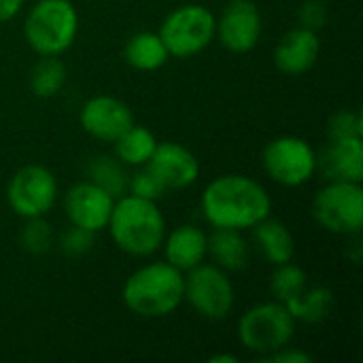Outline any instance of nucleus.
I'll return each instance as SVG.
<instances>
[{"label": "nucleus", "instance_id": "obj_13", "mask_svg": "<svg viewBox=\"0 0 363 363\" xmlns=\"http://www.w3.org/2000/svg\"><path fill=\"white\" fill-rule=\"evenodd\" d=\"M147 170L157 179V183L168 189H187L200 177L198 157L179 143H157Z\"/></svg>", "mask_w": 363, "mask_h": 363}, {"label": "nucleus", "instance_id": "obj_30", "mask_svg": "<svg viewBox=\"0 0 363 363\" xmlns=\"http://www.w3.org/2000/svg\"><path fill=\"white\" fill-rule=\"evenodd\" d=\"M300 23L308 30H319L328 21V4L323 0H304L300 6Z\"/></svg>", "mask_w": 363, "mask_h": 363}, {"label": "nucleus", "instance_id": "obj_18", "mask_svg": "<svg viewBox=\"0 0 363 363\" xmlns=\"http://www.w3.org/2000/svg\"><path fill=\"white\" fill-rule=\"evenodd\" d=\"M251 230H253V240L257 249L272 266H281L294 259L296 238L283 221L266 217L259 223H255Z\"/></svg>", "mask_w": 363, "mask_h": 363}, {"label": "nucleus", "instance_id": "obj_1", "mask_svg": "<svg viewBox=\"0 0 363 363\" xmlns=\"http://www.w3.org/2000/svg\"><path fill=\"white\" fill-rule=\"evenodd\" d=\"M200 208L213 228L242 232L270 217L272 200L259 181L245 174H221L204 187Z\"/></svg>", "mask_w": 363, "mask_h": 363}, {"label": "nucleus", "instance_id": "obj_19", "mask_svg": "<svg viewBox=\"0 0 363 363\" xmlns=\"http://www.w3.org/2000/svg\"><path fill=\"white\" fill-rule=\"evenodd\" d=\"M208 253L221 270H242L249 262V245L240 230L215 228L208 236Z\"/></svg>", "mask_w": 363, "mask_h": 363}, {"label": "nucleus", "instance_id": "obj_22", "mask_svg": "<svg viewBox=\"0 0 363 363\" xmlns=\"http://www.w3.org/2000/svg\"><path fill=\"white\" fill-rule=\"evenodd\" d=\"M87 174H89V181L94 185L104 189L115 200L121 198L128 191L130 174L125 172V166L117 157H111V155L91 157L89 164H87Z\"/></svg>", "mask_w": 363, "mask_h": 363}, {"label": "nucleus", "instance_id": "obj_27", "mask_svg": "<svg viewBox=\"0 0 363 363\" xmlns=\"http://www.w3.org/2000/svg\"><path fill=\"white\" fill-rule=\"evenodd\" d=\"M328 136L332 140L363 138V121L357 111H338L328 121Z\"/></svg>", "mask_w": 363, "mask_h": 363}, {"label": "nucleus", "instance_id": "obj_10", "mask_svg": "<svg viewBox=\"0 0 363 363\" xmlns=\"http://www.w3.org/2000/svg\"><path fill=\"white\" fill-rule=\"evenodd\" d=\"M6 200L13 213L21 219L45 217L55 206L57 181L45 166H23L11 177L6 185Z\"/></svg>", "mask_w": 363, "mask_h": 363}, {"label": "nucleus", "instance_id": "obj_12", "mask_svg": "<svg viewBox=\"0 0 363 363\" xmlns=\"http://www.w3.org/2000/svg\"><path fill=\"white\" fill-rule=\"evenodd\" d=\"M115 198L91 181H81L72 185L64 196V211L72 225L89 230L94 234L106 230Z\"/></svg>", "mask_w": 363, "mask_h": 363}, {"label": "nucleus", "instance_id": "obj_31", "mask_svg": "<svg viewBox=\"0 0 363 363\" xmlns=\"http://www.w3.org/2000/svg\"><path fill=\"white\" fill-rule=\"evenodd\" d=\"M264 362H270V363H311V362H313V357H311L308 353H304V351H300V349H291V347L287 345V347H283V349H279V351H274V353H270V355H264Z\"/></svg>", "mask_w": 363, "mask_h": 363}, {"label": "nucleus", "instance_id": "obj_25", "mask_svg": "<svg viewBox=\"0 0 363 363\" xmlns=\"http://www.w3.org/2000/svg\"><path fill=\"white\" fill-rule=\"evenodd\" d=\"M308 287V277L306 272L287 262V264H281L277 266L274 274H272V281H270V289H272V296L277 302H281L283 306L289 304L291 300H296L304 289Z\"/></svg>", "mask_w": 363, "mask_h": 363}, {"label": "nucleus", "instance_id": "obj_11", "mask_svg": "<svg viewBox=\"0 0 363 363\" xmlns=\"http://www.w3.org/2000/svg\"><path fill=\"white\" fill-rule=\"evenodd\" d=\"M215 36L232 53H249L262 38V13L251 0H232L219 15Z\"/></svg>", "mask_w": 363, "mask_h": 363}, {"label": "nucleus", "instance_id": "obj_26", "mask_svg": "<svg viewBox=\"0 0 363 363\" xmlns=\"http://www.w3.org/2000/svg\"><path fill=\"white\" fill-rule=\"evenodd\" d=\"M19 242L26 251L34 255L47 253L53 245V230L43 217L26 219V225L21 228V234H19Z\"/></svg>", "mask_w": 363, "mask_h": 363}, {"label": "nucleus", "instance_id": "obj_14", "mask_svg": "<svg viewBox=\"0 0 363 363\" xmlns=\"http://www.w3.org/2000/svg\"><path fill=\"white\" fill-rule=\"evenodd\" d=\"M83 130L102 143H115L132 123L134 115L130 106L115 96H94L81 108Z\"/></svg>", "mask_w": 363, "mask_h": 363}, {"label": "nucleus", "instance_id": "obj_8", "mask_svg": "<svg viewBox=\"0 0 363 363\" xmlns=\"http://www.w3.org/2000/svg\"><path fill=\"white\" fill-rule=\"evenodd\" d=\"M183 302H187L202 319L221 321L232 313L236 291L225 270L202 262L200 266L187 270Z\"/></svg>", "mask_w": 363, "mask_h": 363}, {"label": "nucleus", "instance_id": "obj_6", "mask_svg": "<svg viewBox=\"0 0 363 363\" xmlns=\"http://www.w3.org/2000/svg\"><path fill=\"white\" fill-rule=\"evenodd\" d=\"M311 213L323 230L342 236H357L363 228L362 183L330 181L317 191Z\"/></svg>", "mask_w": 363, "mask_h": 363}, {"label": "nucleus", "instance_id": "obj_15", "mask_svg": "<svg viewBox=\"0 0 363 363\" xmlns=\"http://www.w3.org/2000/svg\"><path fill=\"white\" fill-rule=\"evenodd\" d=\"M321 53V40L315 30L304 26L289 30L274 49V64L281 72L298 77L308 72Z\"/></svg>", "mask_w": 363, "mask_h": 363}, {"label": "nucleus", "instance_id": "obj_3", "mask_svg": "<svg viewBox=\"0 0 363 363\" xmlns=\"http://www.w3.org/2000/svg\"><path fill=\"white\" fill-rule=\"evenodd\" d=\"M106 228L117 249L132 257L153 255L166 236V219L160 206L132 194L115 200Z\"/></svg>", "mask_w": 363, "mask_h": 363}, {"label": "nucleus", "instance_id": "obj_16", "mask_svg": "<svg viewBox=\"0 0 363 363\" xmlns=\"http://www.w3.org/2000/svg\"><path fill=\"white\" fill-rule=\"evenodd\" d=\"M317 168L328 181H363V138L332 140L330 147L317 155Z\"/></svg>", "mask_w": 363, "mask_h": 363}, {"label": "nucleus", "instance_id": "obj_33", "mask_svg": "<svg viewBox=\"0 0 363 363\" xmlns=\"http://www.w3.org/2000/svg\"><path fill=\"white\" fill-rule=\"evenodd\" d=\"M236 362H238V357L228 355V353H223V355H213V357H211V363H236Z\"/></svg>", "mask_w": 363, "mask_h": 363}, {"label": "nucleus", "instance_id": "obj_5", "mask_svg": "<svg viewBox=\"0 0 363 363\" xmlns=\"http://www.w3.org/2000/svg\"><path fill=\"white\" fill-rule=\"evenodd\" d=\"M296 336V319L281 302H264L249 308L238 321V340L257 355H270L287 347Z\"/></svg>", "mask_w": 363, "mask_h": 363}, {"label": "nucleus", "instance_id": "obj_23", "mask_svg": "<svg viewBox=\"0 0 363 363\" xmlns=\"http://www.w3.org/2000/svg\"><path fill=\"white\" fill-rule=\"evenodd\" d=\"M334 306V296L325 287H306L296 300L285 304V308L291 313L296 321L306 323H319L330 317Z\"/></svg>", "mask_w": 363, "mask_h": 363}, {"label": "nucleus", "instance_id": "obj_24", "mask_svg": "<svg viewBox=\"0 0 363 363\" xmlns=\"http://www.w3.org/2000/svg\"><path fill=\"white\" fill-rule=\"evenodd\" d=\"M66 81V66L57 55H40L30 72V87L38 98H53Z\"/></svg>", "mask_w": 363, "mask_h": 363}, {"label": "nucleus", "instance_id": "obj_9", "mask_svg": "<svg viewBox=\"0 0 363 363\" xmlns=\"http://www.w3.org/2000/svg\"><path fill=\"white\" fill-rule=\"evenodd\" d=\"M262 164L274 183L300 187L317 172V153L300 136H279L264 147Z\"/></svg>", "mask_w": 363, "mask_h": 363}, {"label": "nucleus", "instance_id": "obj_28", "mask_svg": "<svg viewBox=\"0 0 363 363\" xmlns=\"http://www.w3.org/2000/svg\"><path fill=\"white\" fill-rule=\"evenodd\" d=\"M94 236H96L94 232L70 223V228L60 238V247L68 257H81L94 247Z\"/></svg>", "mask_w": 363, "mask_h": 363}, {"label": "nucleus", "instance_id": "obj_20", "mask_svg": "<svg viewBox=\"0 0 363 363\" xmlns=\"http://www.w3.org/2000/svg\"><path fill=\"white\" fill-rule=\"evenodd\" d=\"M123 57L132 68L151 72L162 68L168 62L170 53L157 32H136L125 43Z\"/></svg>", "mask_w": 363, "mask_h": 363}, {"label": "nucleus", "instance_id": "obj_29", "mask_svg": "<svg viewBox=\"0 0 363 363\" xmlns=\"http://www.w3.org/2000/svg\"><path fill=\"white\" fill-rule=\"evenodd\" d=\"M128 191L132 196H138V198H145V200H153L157 202L162 196H164V187L157 183V179L145 168V170H138L130 177L128 181Z\"/></svg>", "mask_w": 363, "mask_h": 363}, {"label": "nucleus", "instance_id": "obj_21", "mask_svg": "<svg viewBox=\"0 0 363 363\" xmlns=\"http://www.w3.org/2000/svg\"><path fill=\"white\" fill-rule=\"evenodd\" d=\"M113 145H115V157L123 166L138 168V166H147V162L151 160L157 147V138L149 128L132 123Z\"/></svg>", "mask_w": 363, "mask_h": 363}, {"label": "nucleus", "instance_id": "obj_7", "mask_svg": "<svg viewBox=\"0 0 363 363\" xmlns=\"http://www.w3.org/2000/svg\"><path fill=\"white\" fill-rule=\"evenodd\" d=\"M217 17L202 4H183L166 15L160 38L174 57H194L215 40Z\"/></svg>", "mask_w": 363, "mask_h": 363}, {"label": "nucleus", "instance_id": "obj_4", "mask_svg": "<svg viewBox=\"0 0 363 363\" xmlns=\"http://www.w3.org/2000/svg\"><path fill=\"white\" fill-rule=\"evenodd\" d=\"M79 32V13L70 0H38L26 15L23 36L38 55H62Z\"/></svg>", "mask_w": 363, "mask_h": 363}, {"label": "nucleus", "instance_id": "obj_32", "mask_svg": "<svg viewBox=\"0 0 363 363\" xmlns=\"http://www.w3.org/2000/svg\"><path fill=\"white\" fill-rule=\"evenodd\" d=\"M23 6V0H0V23L13 19Z\"/></svg>", "mask_w": 363, "mask_h": 363}, {"label": "nucleus", "instance_id": "obj_2", "mask_svg": "<svg viewBox=\"0 0 363 363\" xmlns=\"http://www.w3.org/2000/svg\"><path fill=\"white\" fill-rule=\"evenodd\" d=\"M185 277L168 262H151L123 283V304L143 319H162L183 304Z\"/></svg>", "mask_w": 363, "mask_h": 363}, {"label": "nucleus", "instance_id": "obj_17", "mask_svg": "<svg viewBox=\"0 0 363 363\" xmlns=\"http://www.w3.org/2000/svg\"><path fill=\"white\" fill-rule=\"evenodd\" d=\"M164 257L168 264L179 268L181 272H187L204 262L208 255V236L204 230L196 225H179L168 236H164Z\"/></svg>", "mask_w": 363, "mask_h": 363}]
</instances>
